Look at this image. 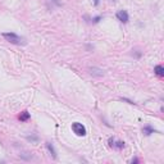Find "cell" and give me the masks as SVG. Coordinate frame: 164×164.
Segmentation results:
<instances>
[{
  "label": "cell",
  "mask_w": 164,
  "mask_h": 164,
  "mask_svg": "<svg viewBox=\"0 0 164 164\" xmlns=\"http://www.w3.org/2000/svg\"><path fill=\"white\" fill-rule=\"evenodd\" d=\"M3 37L7 41H9L10 44H17V45L22 44V37H19L18 35L14 34V32H4V34H3Z\"/></svg>",
  "instance_id": "obj_1"
},
{
  "label": "cell",
  "mask_w": 164,
  "mask_h": 164,
  "mask_svg": "<svg viewBox=\"0 0 164 164\" xmlns=\"http://www.w3.org/2000/svg\"><path fill=\"white\" fill-rule=\"evenodd\" d=\"M72 131L80 137L86 136V127L83 126L82 123H80V122H74V123H72Z\"/></svg>",
  "instance_id": "obj_2"
},
{
  "label": "cell",
  "mask_w": 164,
  "mask_h": 164,
  "mask_svg": "<svg viewBox=\"0 0 164 164\" xmlns=\"http://www.w3.org/2000/svg\"><path fill=\"white\" fill-rule=\"evenodd\" d=\"M89 72H90L91 76H95V77H103L104 76V71L101 68H97V67H90L89 68Z\"/></svg>",
  "instance_id": "obj_3"
},
{
  "label": "cell",
  "mask_w": 164,
  "mask_h": 164,
  "mask_svg": "<svg viewBox=\"0 0 164 164\" xmlns=\"http://www.w3.org/2000/svg\"><path fill=\"white\" fill-rule=\"evenodd\" d=\"M117 18H118V21H121L122 23H127L130 17H128V13L126 10H119L117 13Z\"/></svg>",
  "instance_id": "obj_4"
},
{
  "label": "cell",
  "mask_w": 164,
  "mask_h": 164,
  "mask_svg": "<svg viewBox=\"0 0 164 164\" xmlns=\"http://www.w3.org/2000/svg\"><path fill=\"white\" fill-rule=\"evenodd\" d=\"M109 145L112 146V148H115V149H123L124 148L123 141H115L114 139H109Z\"/></svg>",
  "instance_id": "obj_5"
},
{
  "label": "cell",
  "mask_w": 164,
  "mask_h": 164,
  "mask_svg": "<svg viewBox=\"0 0 164 164\" xmlns=\"http://www.w3.org/2000/svg\"><path fill=\"white\" fill-rule=\"evenodd\" d=\"M46 148H47V150H49L50 155H51L54 159H56V151H55V149H54V145H53L51 142H46Z\"/></svg>",
  "instance_id": "obj_6"
},
{
  "label": "cell",
  "mask_w": 164,
  "mask_h": 164,
  "mask_svg": "<svg viewBox=\"0 0 164 164\" xmlns=\"http://www.w3.org/2000/svg\"><path fill=\"white\" fill-rule=\"evenodd\" d=\"M154 72L155 74H158V76H164V68H163V65H155V68H154Z\"/></svg>",
  "instance_id": "obj_7"
},
{
  "label": "cell",
  "mask_w": 164,
  "mask_h": 164,
  "mask_svg": "<svg viewBox=\"0 0 164 164\" xmlns=\"http://www.w3.org/2000/svg\"><path fill=\"white\" fill-rule=\"evenodd\" d=\"M19 158L23 160H31L32 159V154L28 153V151H25V153H21L19 154Z\"/></svg>",
  "instance_id": "obj_8"
},
{
  "label": "cell",
  "mask_w": 164,
  "mask_h": 164,
  "mask_svg": "<svg viewBox=\"0 0 164 164\" xmlns=\"http://www.w3.org/2000/svg\"><path fill=\"white\" fill-rule=\"evenodd\" d=\"M142 132H144L146 136H149V135H151V133L156 132V131H155L153 127H150V126H146V127H144V130H142Z\"/></svg>",
  "instance_id": "obj_9"
},
{
  "label": "cell",
  "mask_w": 164,
  "mask_h": 164,
  "mask_svg": "<svg viewBox=\"0 0 164 164\" xmlns=\"http://www.w3.org/2000/svg\"><path fill=\"white\" fill-rule=\"evenodd\" d=\"M19 119H21L22 122L28 121V119H30V113L26 112V110H25V112H22V113H21V115H19Z\"/></svg>",
  "instance_id": "obj_10"
},
{
  "label": "cell",
  "mask_w": 164,
  "mask_h": 164,
  "mask_svg": "<svg viewBox=\"0 0 164 164\" xmlns=\"http://www.w3.org/2000/svg\"><path fill=\"white\" fill-rule=\"evenodd\" d=\"M26 139L28 140V141H31V142H37L38 141V137L36 135H31V136H26Z\"/></svg>",
  "instance_id": "obj_11"
},
{
  "label": "cell",
  "mask_w": 164,
  "mask_h": 164,
  "mask_svg": "<svg viewBox=\"0 0 164 164\" xmlns=\"http://www.w3.org/2000/svg\"><path fill=\"white\" fill-rule=\"evenodd\" d=\"M100 19H101V17H95V18L92 19V22H94V23H97Z\"/></svg>",
  "instance_id": "obj_12"
},
{
  "label": "cell",
  "mask_w": 164,
  "mask_h": 164,
  "mask_svg": "<svg viewBox=\"0 0 164 164\" xmlns=\"http://www.w3.org/2000/svg\"><path fill=\"white\" fill-rule=\"evenodd\" d=\"M131 163H132V164L133 163H139V159H137V158H133V159L131 160Z\"/></svg>",
  "instance_id": "obj_13"
},
{
  "label": "cell",
  "mask_w": 164,
  "mask_h": 164,
  "mask_svg": "<svg viewBox=\"0 0 164 164\" xmlns=\"http://www.w3.org/2000/svg\"><path fill=\"white\" fill-rule=\"evenodd\" d=\"M99 1H100V0H94V4L95 5H99Z\"/></svg>",
  "instance_id": "obj_14"
}]
</instances>
